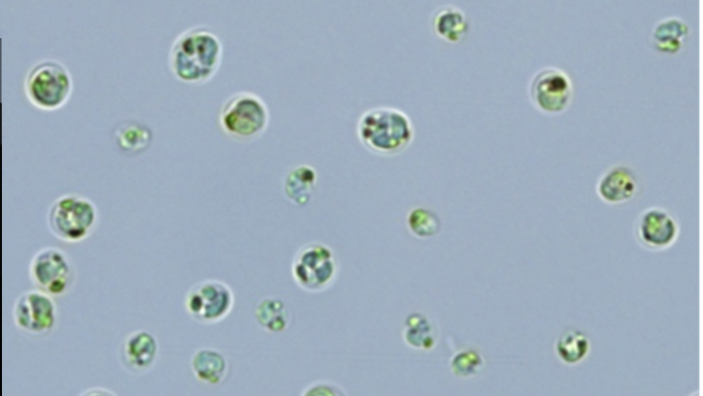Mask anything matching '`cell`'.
Listing matches in <instances>:
<instances>
[{
  "instance_id": "6da1fadb",
  "label": "cell",
  "mask_w": 703,
  "mask_h": 396,
  "mask_svg": "<svg viewBox=\"0 0 703 396\" xmlns=\"http://www.w3.org/2000/svg\"><path fill=\"white\" fill-rule=\"evenodd\" d=\"M223 46L208 28L197 26L181 33L173 42L168 62L173 76L189 85L209 82L219 71Z\"/></svg>"
},
{
  "instance_id": "7a4b0ae2",
  "label": "cell",
  "mask_w": 703,
  "mask_h": 396,
  "mask_svg": "<svg viewBox=\"0 0 703 396\" xmlns=\"http://www.w3.org/2000/svg\"><path fill=\"white\" fill-rule=\"evenodd\" d=\"M414 125L407 114L396 108L379 107L364 112L357 123V136L370 152L394 156L414 140Z\"/></svg>"
},
{
  "instance_id": "3957f363",
  "label": "cell",
  "mask_w": 703,
  "mask_h": 396,
  "mask_svg": "<svg viewBox=\"0 0 703 396\" xmlns=\"http://www.w3.org/2000/svg\"><path fill=\"white\" fill-rule=\"evenodd\" d=\"M218 123L222 132L232 140L252 142L262 137L270 124L266 102L252 92H240L222 105Z\"/></svg>"
},
{
  "instance_id": "277c9868",
  "label": "cell",
  "mask_w": 703,
  "mask_h": 396,
  "mask_svg": "<svg viewBox=\"0 0 703 396\" xmlns=\"http://www.w3.org/2000/svg\"><path fill=\"white\" fill-rule=\"evenodd\" d=\"M98 210L88 197L67 194L53 203L48 214V227L60 241L77 244L88 239L98 225Z\"/></svg>"
},
{
  "instance_id": "5b68a950",
  "label": "cell",
  "mask_w": 703,
  "mask_h": 396,
  "mask_svg": "<svg viewBox=\"0 0 703 396\" xmlns=\"http://www.w3.org/2000/svg\"><path fill=\"white\" fill-rule=\"evenodd\" d=\"M24 88L28 100L36 108L57 111L70 100L74 82L66 66L55 60H45L29 70Z\"/></svg>"
},
{
  "instance_id": "8992f818",
  "label": "cell",
  "mask_w": 703,
  "mask_h": 396,
  "mask_svg": "<svg viewBox=\"0 0 703 396\" xmlns=\"http://www.w3.org/2000/svg\"><path fill=\"white\" fill-rule=\"evenodd\" d=\"M292 275L297 285L307 292L329 289L338 275L334 251L322 243L303 246L293 260Z\"/></svg>"
},
{
  "instance_id": "52a82bcc",
  "label": "cell",
  "mask_w": 703,
  "mask_h": 396,
  "mask_svg": "<svg viewBox=\"0 0 703 396\" xmlns=\"http://www.w3.org/2000/svg\"><path fill=\"white\" fill-rule=\"evenodd\" d=\"M29 275L36 289L61 298L69 294L75 283V268L69 255L55 247L42 249L33 257Z\"/></svg>"
},
{
  "instance_id": "ba28073f",
  "label": "cell",
  "mask_w": 703,
  "mask_h": 396,
  "mask_svg": "<svg viewBox=\"0 0 703 396\" xmlns=\"http://www.w3.org/2000/svg\"><path fill=\"white\" fill-rule=\"evenodd\" d=\"M184 306L194 321L205 325L215 324L231 313L234 307V293L227 284L219 280H204L188 290Z\"/></svg>"
},
{
  "instance_id": "9c48e42d",
  "label": "cell",
  "mask_w": 703,
  "mask_h": 396,
  "mask_svg": "<svg viewBox=\"0 0 703 396\" xmlns=\"http://www.w3.org/2000/svg\"><path fill=\"white\" fill-rule=\"evenodd\" d=\"M14 322L22 332L42 337L50 334L58 321L54 298L38 289L23 293L13 310Z\"/></svg>"
},
{
  "instance_id": "30bf717a",
  "label": "cell",
  "mask_w": 703,
  "mask_h": 396,
  "mask_svg": "<svg viewBox=\"0 0 703 396\" xmlns=\"http://www.w3.org/2000/svg\"><path fill=\"white\" fill-rule=\"evenodd\" d=\"M570 76L557 68L540 71L530 85V97L537 109L547 114L564 112L573 98Z\"/></svg>"
},
{
  "instance_id": "8fae6325",
  "label": "cell",
  "mask_w": 703,
  "mask_h": 396,
  "mask_svg": "<svg viewBox=\"0 0 703 396\" xmlns=\"http://www.w3.org/2000/svg\"><path fill=\"white\" fill-rule=\"evenodd\" d=\"M158 353L156 337L149 331L138 330L129 334L123 342L121 360L129 371L142 374L154 366Z\"/></svg>"
},
{
  "instance_id": "7c38bea8",
  "label": "cell",
  "mask_w": 703,
  "mask_h": 396,
  "mask_svg": "<svg viewBox=\"0 0 703 396\" xmlns=\"http://www.w3.org/2000/svg\"><path fill=\"white\" fill-rule=\"evenodd\" d=\"M638 233L645 245L663 249L671 246L676 241L679 235V226L669 213L653 208L647 210L641 216Z\"/></svg>"
},
{
  "instance_id": "4fadbf2b",
  "label": "cell",
  "mask_w": 703,
  "mask_h": 396,
  "mask_svg": "<svg viewBox=\"0 0 703 396\" xmlns=\"http://www.w3.org/2000/svg\"><path fill=\"white\" fill-rule=\"evenodd\" d=\"M601 200L612 205L627 203L638 190V181L633 171L627 166L618 165L610 168L598 183Z\"/></svg>"
},
{
  "instance_id": "5bb4252c",
  "label": "cell",
  "mask_w": 703,
  "mask_h": 396,
  "mask_svg": "<svg viewBox=\"0 0 703 396\" xmlns=\"http://www.w3.org/2000/svg\"><path fill=\"white\" fill-rule=\"evenodd\" d=\"M195 378L209 385H218L226 377L228 362L223 353L213 348H200L191 358Z\"/></svg>"
},
{
  "instance_id": "9a60e30c",
  "label": "cell",
  "mask_w": 703,
  "mask_h": 396,
  "mask_svg": "<svg viewBox=\"0 0 703 396\" xmlns=\"http://www.w3.org/2000/svg\"><path fill=\"white\" fill-rule=\"evenodd\" d=\"M318 173L310 165H300L288 173L285 180V194L296 207H306L312 200Z\"/></svg>"
},
{
  "instance_id": "2e32d148",
  "label": "cell",
  "mask_w": 703,
  "mask_h": 396,
  "mask_svg": "<svg viewBox=\"0 0 703 396\" xmlns=\"http://www.w3.org/2000/svg\"><path fill=\"white\" fill-rule=\"evenodd\" d=\"M688 35L689 27L682 20L670 18L661 21L655 27L652 33V44L660 53L675 55L682 50Z\"/></svg>"
},
{
  "instance_id": "e0dca14e",
  "label": "cell",
  "mask_w": 703,
  "mask_h": 396,
  "mask_svg": "<svg viewBox=\"0 0 703 396\" xmlns=\"http://www.w3.org/2000/svg\"><path fill=\"white\" fill-rule=\"evenodd\" d=\"M433 30L439 39L457 44L467 34L468 23L463 12L454 7H445L435 14Z\"/></svg>"
},
{
  "instance_id": "ac0fdd59",
  "label": "cell",
  "mask_w": 703,
  "mask_h": 396,
  "mask_svg": "<svg viewBox=\"0 0 703 396\" xmlns=\"http://www.w3.org/2000/svg\"><path fill=\"white\" fill-rule=\"evenodd\" d=\"M117 146L127 154H138L146 150L152 141V131L146 125L126 121L115 130Z\"/></svg>"
},
{
  "instance_id": "d6986e66",
  "label": "cell",
  "mask_w": 703,
  "mask_h": 396,
  "mask_svg": "<svg viewBox=\"0 0 703 396\" xmlns=\"http://www.w3.org/2000/svg\"><path fill=\"white\" fill-rule=\"evenodd\" d=\"M260 326L270 333L284 332L290 324V313L285 303L277 298L262 300L256 309Z\"/></svg>"
},
{
  "instance_id": "ffe728a7",
  "label": "cell",
  "mask_w": 703,
  "mask_h": 396,
  "mask_svg": "<svg viewBox=\"0 0 703 396\" xmlns=\"http://www.w3.org/2000/svg\"><path fill=\"white\" fill-rule=\"evenodd\" d=\"M405 342L414 349L429 351L436 345V337L430 320L420 313L408 316L404 329Z\"/></svg>"
},
{
  "instance_id": "44dd1931",
  "label": "cell",
  "mask_w": 703,
  "mask_h": 396,
  "mask_svg": "<svg viewBox=\"0 0 703 396\" xmlns=\"http://www.w3.org/2000/svg\"><path fill=\"white\" fill-rule=\"evenodd\" d=\"M591 344L588 337L577 330H571L562 335L556 344L559 358L566 364H577L583 361L590 352Z\"/></svg>"
},
{
  "instance_id": "7402d4cb",
  "label": "cell",
  "mask_w": 703,
  "mask_h": 396,
  "mask_svg": "<svg viewBox=\"0 0 703 396\" xmlns=\"http://www.w3.org/2000/svg\"><path fill=\"white\" fill-rule=\"evenodd\" d=\"M484 356L477 350L457 352L450 361L452 373L459 378H470L479 374L485 367Z\"/></svg>"
},
{
  "instance_id": "603a6c76",
  "label": "cell",
  "mask_w": 703,
  "mask_h": 396,
  "mask_svg": "<svg viewBox=\"0 0 703 396\" xmlns=\"http://www.w3.org/2000/svg\"><path fill=\"white\" fill-rule=\"evenodd\" d=\"M407 223L411 233L420 239L434 237L441 229L439 217L432 211L423 208L411 211Z\"/></svg>"
},
{
  "instance_id": "cb8c5ba5",
  "label": "cell",
  "mask_w": 703,
  "mask_h": 396,
  "mask_svg": "<svg viewBox=\"0 0 703 396\" xmlns=\"http://www.w3.org/2000/svg\"><path fill=\"white\" fill-rule=\"evenodd\" d=\"M339 386L335 385L334 383L331 382H315L312 385H310L307 389H305V392L303 395H342L344 392H341Z\"/></svg>"
}]
</instances>
